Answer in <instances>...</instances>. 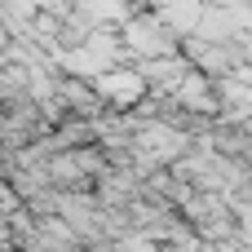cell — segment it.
Wrapping results in <instances>:
<instances>
[{
  "label": "cell",
  "mask_w": 252,
  "mask_h": 252,
  "mask_svg": "<svg viewBox=\"0 0 252 252\" xmlns=\"http://www.w3.org/2000/svg\"><path fill=\"white\" fill-rule=\"evenodd\" d=\"M128 40H133V49H142V53H168L173 31L155 27V18H137V22L128 27Z\"/></svg>",
  "instance_id": "1"
},
{
  "label": "cell",
  "mask_w": 252,
  "mask_h": 252,
  "mask_svg": "<svg viewBox=\"0 0 252 252\" xmlns=\"http://www.w3.org/2000/svg\"><path fill=\"white\" fill-rule=\"evenodd\" d=\"M102 93H111V97H142L146 93V80L142 75H128V71H115V75L102 80Z\"/></svg>",
  "instance_id": "2"
}]
</instances>
